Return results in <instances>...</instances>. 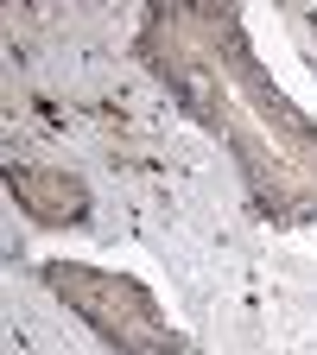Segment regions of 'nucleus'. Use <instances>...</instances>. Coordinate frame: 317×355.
Returning a JSON list of instances; mask_svg holds the SVG:
<instances>
[{"mask_svg": "<svg viewBox=\"0 0 317 355\" xmlns=\"http://www.w3.org/2000/svg\"><path fill=\"white\" fill-rule=\"evenodd\" d=\"M7 184H13V197L38 222H83L89 216V191L76 184L70 171H13Z\"/></svg>", "mask_w": 317, "mask_h": 355, "instance_id": "obj_1", "label": "nucleus"}]
</instances>
